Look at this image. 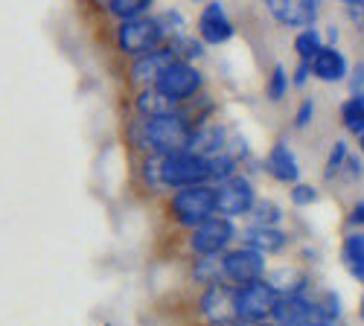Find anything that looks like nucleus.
Masks as SVG:
<instances>
[{"label":"nucleus","mask_w":364,"mask_h":326,"mask_svg":"<svg viewBox=\"0 0 364 326\" xmlns=\"http://www.w3.org/2000/svg\"><path fill=\"white\" fill-rule=\"evenodd\" d=\"M190 137H193V129L178 111L164 114V116H151V120H146L140 126V146H146V149H151L155 155L184 152L190 146Z\"/></svg>","instance_id":"f257e3e1"},{"label":"nucleus","mask_w":364,"mask_h":326,"mask_svg":"<svg viewBox=\"0 0 364 326\" xmlns=\"http://www.w3.org/2000/svg\"><path fill=\"white\" fill-rule=\"evenodd\" d=\"M169 213L178 224L198 227L201 222H207L216 213V187L198 184V187L175 190V195L169 198Z\"/></svg>","instance_id":"f03ea898"},{"label":"nucleus","mask_w":364,"mask_h":326,"mask_svg":"<svg viewBox=\"0 0 364 326\" xmlns=\"http://www.w3.org/2000/svg\"><path fill=\"white\" fill-rule=\"evenodd\" d=\"M277 300H280V291L271 283H265V280L236 286V317H239V323H245V326L265 323V317L274 315Z\"/></svg>","instance_id":"7ed1b4c3"},{"label":"nucleus","mask_w":364,"mask_h":326,"mask_svg":"<svg viewBox=\"0 0 364 326\" xmlns=\"http://www.w3.org/2000/svg\"><path fill=\"white\" fill-rule=\"evenodd\" d=\"M164 184H166V190L210 184V158L190 152V149L164 155Z\"/></svg>","instance_id":"20e7f679"},{"label":"nucleus","mask_w":364,"mask_h":326,"mask_svg":"<svg viewBox=\"0 0 364 326\" xmlns=\"http://www.w3.org/2000/svg\"><path fill=\"white\" fill-rule=\"evenodd\" d=\"M117 41H119V50L140 58V55H149L155 53L158 44L164 41V23L155 21V18H132V21H123L117 29Z\"/></svg>","instance_id":"39448f33"},{"label":"nucleus","mask_w":364,"mask_h":326,"mask_svg":"<svg viewBox=\"0 0 364 326\" xmlns=\"http://www.w3.org/2000/svg\"><path fill=\"white\" fill-rule=\"evenodd\" d=\"M233 239H236L233 219L210 216L207 222H201L198 227H193L190 248H193L196 256H219V254H225L230 248Z\"/></svg>","instance_id":"423d86ee"},{"label":"nucleus","mask_w":364,"mask_h":326,"mask_svg":"<svg viewBox=\"0 0 364 326\" xmlns=\"http://www.w3.org/2000/svg\"><path fill=\"white\" fill-rule=\"evenodd\" d=\"M198 312L207 320V326L239 323V317H236V286H230V283L207 286L198 298Z\"/></svg>","instance_id":"0eeeda50"},{"label":"nucleus","mask_w":364,"mask_h":326,"mask_svg":"<svg viewBox=\"0 0 364 326\" xmlns=\"http://www.w3.org/2000/svg\"><path fill=\"white\" fill-rule=\"evenodd\" d=\"M222 274H225V283H230V286H245V283L262 280L265 254H259V251H254L248 245L225 251L222 254Z\"/></svg>","instance_id":"6e6552de"},{"label":"nucleus","mask_w":364,"mask_h":326,"mask_svg":"<svg viewBox=\"0 0 364 326\" xmlns=\"http://www.w3.org/2000/svg\"><path fill=\"white\" fill-rule=\"evenodd\" d=\"M254 187L248 178L233 175L230 181L216 187V213H222L225 219H236V216H248L254 210Z\"/></svg>","instance_id":"1a4fd4ad"},{"label":"nucleus","mask_w":364,"mask_h":326,"mask_svg":"<svg viewBox=\"0 0 364 326\" xmlns=\"http://www.w3.org/2000/svg\"><path fill=\"white\" fill-rule=\"evenodd\" d=\"M155 87H158V91H161L166 99L181 102V99L193 97L198 87H201V73H198L190 62H184V58H175V62L164 70V76H161V82H158Z\"/></svg>","instance_id":"9d476101"},{"label":"nucleus","mask_w":364,"mask_h":326,"mask_svg":"<svg viewBox=\"0 0 364 326\" xmlns=\"http://www.w3.org/2000/svg\"><path fill=\"white\" fill-rule=\"evenodd\" d=\"M271 317H274L280 326H303V323H309V320H321L315 300L303 298L300 291L280 294V300H277L274 315H271Z\"/></svg>","instance_id":"9b49d317"},{"label":"nucleus","mask_w":364,"mask_h":326,"mask_svg":"<svg viewBox=\"0 0 364 326\" xmlns=\"http://www.w3.org/2000/svg\"><path fill=\"white\" fill-rule=\"evenodd\" d=\"M265 6L286 26H309L318 15V0H265Z\"/></svg>","instance_id":"f8f14e48"},{"label":"nucleus","mask_w":364,"mask_h":326,"mask_svg":"<svg viewBox=\"0 0 364 326\" xmlns=\"http://www.w3.org/2000/svg\"><path fill=\"white\" fill-rule=\"evenodd\" d=\"M175 62V53L172 50H155L149 55H140L134 67H132V82L134 85H146V87H155L164 76V70Z\"/></svg>","instance_id":"ddd939ff"},{"label":"nucleus","mask_w":364,"mask_h":326,"mask_svg":"<svg viewBox=\"0 0 364 326\" xmlns=\"http://www.w3.org/2000/svg\"><path fill=\"white\" fill-rule=\"evenodd\" d=\"M198 29H201V38H207L210 44H222L233 36V23L230 18L225 15V6L222 4H207L201 18H198Z\"/></svg>","instance_id":"4468645a"},{"label":"nucleus","mask_w":364,"mask_h":326,"mask_svg":"<svg viewBox=\"0 0 364 326\" xmlns=\"http://www.w3.org/2000/svg\"><path fill=\"white\" fill-rule=\"evenodd\" d=\"M265 166H268V172L274 175L277 181H283V184H294V181H297V175H300L297 158H294V152L286 146V140H280V143L274 146V149L268 152Z\"/></svg>","instance_id":"2eb2a0df"},{"label":"nucleus","mask_w":364,"mask_h":326,"mask_svg":"<svg viewBox=\"0 0 364 326\" xmlns=\"http://www.w3.org/2000/svg\"><path fill=\"white\" fill-rule=\"evenodd\" d=\"M242 242H245L248 248L259 251V254H277L283 251L286 245V233L277 230V227H259V224H251L245 230V236H242Z\"/></svg>","instance_id":"dca6fc26"},{"label":"nucleus","mask_w":364,"mask_h":326,"mask_svg":"<svg viewBox=\"0 0 364 326\" xmlns=\"http://www.w3.org/2000/svg\"><path fill=\"white\" fill-rule=\"evenodd\" d=\"M312 73L323 82H338L347 76V62H344V55L338 50H332V47H323L318 55H315V62H312Z\"/></svg>","instance_id":"f3484780"},{"label":"nucleus","mask_w":364,"mask_h":326,"mask_svg":"<svg viewBox=\"0 0 364 326\" xmlns=\"http://www.w3.org/2000/svg\"><path fill=\"white\" fill-rule=\"evenodd\" d=\"M137 111H140V116L151 120V116L172 114V111H175V102L166 99V97L158 91V87H146V91L137 97Z\"/></svg>","instance_id":"a211bd4d"},{"label":"nucleus","mask_w":364,"mask_h":326,"mask_svg":"<svg viewBox=\"0 0 364 326\" xmlns=\"http://www.w3.org/2000/svg\"><path fill=\"white\" fill-rule=\"evenodd\" d=\"M344 265L358 283H364V233H353L344 239Z\"/></svg>","instance_id":"6ab92c4d"},{"label":"nucleus","mask_w":364,"mask_h":326,"mask_svg":"<svg viewBox=\"0 0 364 326\" xmlns=\"http://www.w3.org/2000/svg\"><path fill=\"white\" fill-rule=\"evenodd\" d=\"M193 280L201 283L204 288H207V286H216V283H225L222 256H198L196 265H193Z\"/></svg>","instance_id":"aec40b11"},{"label":"nucleus","mask_w":364,"mask_h":326,"mask_svg":"<svg viewBox=\"0 0 364 326\" xmlns=\"http://www.w3.org/2000/svg\"><path fill=\"white\" fill-rule=\"evenodd\" d=\"M341 120H344V126H347L350 131L364 134V94H355L353 99L344 102V108H341Z\"/></svg>","instance_id":"412c9836"},{"label":"nucleus","mask_w":364,"mask_h":326,"mask_svg":"<svg viewBox=\"0 0 364 326\" xmlns=\"http://www.w3.org/2000/svg\"><path fill=\"white\" fill-rule=\"evenodd\" d=\"M143 181H146V187H149L151 192L166 190V184H164V155L151 152V155L143 161Z\"/></svg>","instance_id":"4be33fe9"},{"label":"nucleus","mask_w":364,"mask_h":326,"mask_svg":"<svg viewBox=\"0 0 364 326\" xmlns=\"http://www.w3.org/2000/svg\"><path fill=\"white\" fill-rule=\"evenodd\" d=\"M294 50H297V55H300V62L312 65L315 55L323 50V47H321V36L315 33V29H303V33L297 36V41H294Z\"/></svg>","instance_id":"5701e85b"},{"label":"nucleus","mask_w":364,"mask_h":326,"mask_svg":"<svg viewBox=\"0 0 364 326\" xmlns=\"http://www.w3.org/2000/svg\"><path fill=\"white\" fill-rule=\"evenodd\" d=\"M151 6V0H108V9L123 18V21H132V18H143V12Z\"/></svg>","instance_id":"b1692460"},{"label":"nucleus","mask_w":364,"mask_h":326,"mask_svg":"<svg viewBox=\"0 0 364 326\" xmlns=\"http://www.w3.org/2000/svg\"><path fill=\"white\" fill-rule=\"evenodd\" d=\"M280 216H283V210H280L274 201H259V204H254V224H259V227H277Z\"/></svg>","instance_id":"393cba45"},{"label":"nucleus","mask_w":364,"mask_h":326,"mask_svg":"<svg viewBox=\"0 0 364 326\" xmlns=\"http://www.w3.org/2000/svg\"><path fill=\"white\" fill-rule=\"evenodd\" d=\"M289 91V79H286V70L277 65L274 70H271V79H268V99H283Z\"/></svg>","instance_id":"a878e982"},{"label":"nucleus","mask_w":364,"mask_h":326,"mask_svg":"<svg viewBox=\"0 0 364 326\" xmlns=\"http://www.w3.org/2000/svg\"><path fill=\"white\" fill-rule=\"evenodd\" d=\"M347 163V146L344 143H336V152L329 155V166H326V175H336L341 166Z\"/></svg>","instance_id":"bb28decb"},{"label":"nucleus","mask_w":364,"mask_h":326,"mask_svg":"<svg viewBox=\"0 0 364 326\" xmlns=\"http://www.w3.org/2000/svg\"><path fill=\"white\" fill-rule=\"evenodd\" d=\"M315 198H318V192H315L312 187H306V184H297V187L291 190V201L300 204V207H303V204H312Z\"/></svg>","instance_id":"cd10ccee"},{"label":"nucleus","mask_w":364,"mask_h":326,"mask_svg":"<svg viewBox=\"0 0 364 326\" xmlns=\"http://www.w3.org/2000/svg\"><path fill=\"white\" fill-rule=\"evenodd\" d=\"M309 116H312V102L306 99V102L300 105V111H297V129H300V126H306V123H309Z\"/></svg>","instance_id":"c85d7f7f"},{"label":"nucleus","mask_w":364,"mask_h":326,"mask_svg":"<svg viewBox=\"0 0 364 326\" xmlns=\"http://www.w3.org/2000/svg\"><path fill=\"white\" fill-rule=\"evenodd\" d=\"M350 224H364V201H358L350 213Z\"/></svg>","instance_id":"c756f323"},{"label":"nucleus","mask_w":364,"mask_h":326,"mask_svg":"<svg viewBox=\"0 0 364 326\" xmlns=\"http://www.w3.org/2000/svg\"><path fill=\"white\" fill-rule=\"evenodd\" d=\"M309 67H312V65L300 62V67H297V73H294V85H297V87H300L303 82H306V73H309Z\"/></svg>","instance_id":"7c9ffc66"},{"label":"nucleus","mask_w":364,"mask_h":326,"mask_svg":"<svg viewBox=\"0 0 364 326\" xmlns=\"http://www.w3.org/2000/svg\"><path fill=\"white\" fill-rule=\"evenodd\" d=\"M303 326H336V323H329V320H309V323H303Z\"/></svg>","instance_id":"2f4dec72"},{"label":"nucleus","mask_w":364,"mask_h":326,"mask_svg":"<svg viewBox=\"0 0 364 326\" xmlns=\"http://www.w3.org/2000/svg\"><path fill=\"white\" fill-rule=\"evenodd\" d=\"M358 315H361V320H364V298H361V309H358Z\"/></svg>","instance_id":"473e14b6"},{"label":"nucleus","mask_w":364,"mask_h":326,"mask_svg":"<svg viewBox=\"0 0 364 326\" xmlns=\"http://www.w3.org/2000/svg\"><path fill=\"white\" fill-rule=\"evenodd\" d=\"M254 326H280V323H254Z\"/></svg>","instance_id":"72a5a7b5"},{"label":"nucleus","mask_w":364,"mask_h":326,"mask_svg":"<svg viewBox=\"0 0 364 326\" xmlns=\"http://www.w3.org/2000/svg\"><path fill=\"white\" fill-rule=\"evenodd\" d=\"M344 4H364V0H344Z\"/></svg>","instance_id":"f704fd0d"},{"label":"nucleus","mask_w":364,"mask_h":326,"mask_svg":"<svg viewBox=\"0 0 364 326\" xmlns=\"http://www.w3.org/2000/svg\"><path fill=\"white\" fill-rule=\"evenodd\" d=\"M361 152H364V134H361Z\"/></svg>","instance_id":"c9c22d12"},{"label":"nucleus","mask_w":364,"mask_h":326,"mask_svg":"<svg viewBox=\"0 0 364 326\" xmlns=\"http://www.w3.org/2000/svg\"><path fill=\"white\" fill-rule=\"evenodd\" d=\"M102 4H108V0H102Z\"/></svg>","instance_id":"e433bc0d"}]
</instances>
